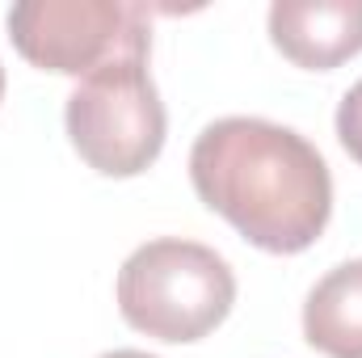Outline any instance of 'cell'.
<instances>
[{"label":"cell","mask_w":362,"mask_h":358,"mask_svg":"<svg viewBox=\"0 0 362 358\" xmlns=\"http://www.w3.org/2000/svg\"><path fill=\"white\" fill-rule=\"evenodd\" d=\"M236 304L232 266L198 245L160 236L139 245L118 270V312L156 342H198L223 325Z\"/></svg>","instance_id":"obj_2"},{"label":"cell","mask_w":362,"mask_h":358,"mask_svg":"<svg viewBox=\"0 0 362 358\" xmlns=\"http://www.w3.org/2000/svg\"><path fill=\"white\" fill-rule=\"evenodd\" d=\"M303 337L329 358H362V258L333 266L308 291Z\"/></svg>","instance_id":"obj_6"},{"label":"cell","mask_w":362,"mask_h":358,"mask_svg":"<svg viewBox=\"0 0 362 358\" xmlns=\"http://www.w3.org/2000/svg\"><path fill=\"white\" fill-rule=\"evenodd\" d=\"M13 47L47 72L89 76L122 51H152L148 4L127 0H21L8 8Z\"/></svg>","instance_id":"obj_4"},{"label":"cell","mask_w":362,"mask_h":358,"mask_svg":"<svg viewBox=\"0 0 362 358\" xmlns=\"http://www.w3.org/2000/svg\"><path fill=\"white\" fill-rule=\"evenodd\" d=\"M68 139L105 178L144 173L165 148V101L148 72V51H122L93 68L68 93Z\"/></svg>","instance_id":"obj_3"},{"label":"cell","mask_w":362,"mask_h":358,"mask_svg":"<svg viewBox=\"0 0 362 358\" xmlns=\"http://www.w3.org/2000/svg\"><path fill=\"white\" fill-rule=\"evenodd\" d=\"M274 47L312 72H329L362 51V0H274Z\"/></svg>","instance_id":"obj_5"},{"label":"cell","mask_w":362,"mask_h":358,"mask_svg":"<svg viewBox=\"0 0 362 358\" xmlns=\"http://www.w3.org/2000/svg\"><path fill=\"white\" fill-rule=\"evenodd\" d=\"M0 93H4V68H0Z\"/></svg>","instance_id":"obj_9"},{"label":"cell","mask_w":362,"mask_h":358,"mask_svg":"<svg viewBox=\"0 0 362 358\" xmlns=\"http://www.w3.org/2000/svg\"><path fill=\"white\" fill-rule=\"evenodd\" d=\"M337 139L362 165V81H354L341 97V105H337Z\"/></svg>","instance_id":"obj_7"},{"label":"cell","mask_w":362,"mask_h":358,"mask_svg":"<svg viewBox=\"0 0 362 358\" xmlns=\"http://www.w3.org/2000/svg\"><path fill=\"white\" fill-rule=\"evenodd\" d=\"M189 181L249 245L303 253L333 215V178L316 144L270 118H215L189 148Z\"/></svg>","instance_id":"obj_1"},{"label":"cell","mask_w":362,"mask_h":358,"mask_svg":"<svg viewBox=\"0 0 362 358\" xmlns=\"http://www.w3.org/2000/svg\"><path fill=\"white\" fill-rule=\"evenodd\" d=\"M101 358H156V354H144V350H110V354Z\"/></svg>","instance_id":"obj_8"}]
</instances>
